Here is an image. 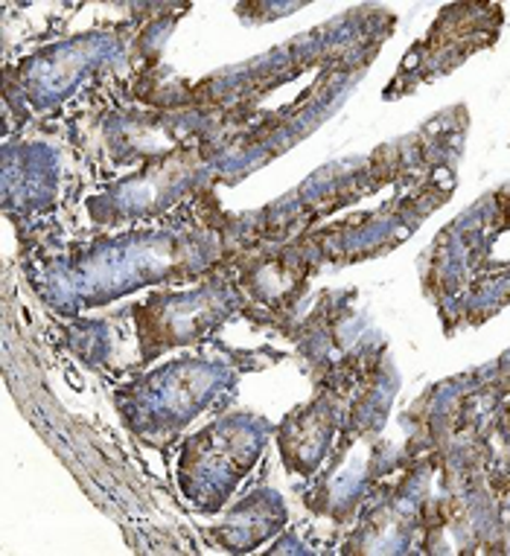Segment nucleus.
I'll return each mask as SVG.
<instances>
[{
	"mask_svg": "<svg viewBox=\"0 0 510 556\" xmlns=\"http://www.w3.org/2000/svg\"><path fill=\"white\" fill-rule=\"evenodd\" d=\"M420 271L447 336L499 315L510 303V184L449 222Z\"/></svg>",
	"mask_w": 510,
	"mask_h": 556,
	"instance_id": "nucleus-1",
	"label": "nucleus"
},
{
	"mask_svg": "<svg viewBox=\"0 0 510 556\" xmlns=\"http://www.w3.org/2000/svg\"><path fill=\"white\" fill-rule=\"evenodd\" d=\"M505 12L496 3H458L447 7L428 27V33L420 41L411 45V50L402 55L397 74L385 88V100H400L409 97L414 88L426 83H435L440 76L456 71L458 64L478 50H490L501 36Z\"/></svg>",
	"mask_w": 510,
	"mask_h": 556,
	"instance_id": "nucleus-2",
	"label": "nucleus"
}]
</instances>
